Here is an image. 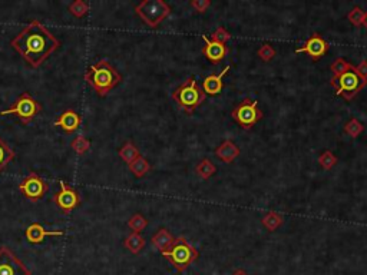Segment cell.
<instances>
[{"mask_svg":"<svg viewBox=\"0 0 367 275\" xmlns=\"http://www.w3.org/2000/svg\"><path fill=\"white\" fill-rule=\"evenodd\" d=\"M352 66H353L352 63H349L346 59L338 58V59H336L333 63H331L330 69L334 76H338V75H343V73H346L347 71H350V69H352Z\"/></svg>","mask_w":367,"mask_h":275,"instance_id":"83f0119b","label":"cell"},{"mask_svg":"<svg viewBox=\"0 0 367 275\" xmlns=\"http://www.w3.org/2000/svg\"><path fill=\"white\" fill-rule=\"evenodd\" d=\"M69 12L72 13L73 16H76V17H82V16H85L89 12V6H88V3H85L83 0H75L72 2L69 6Z\"/></svg>","mask_w":367,"mask_h":275,"instance_id":"f1b7e54d","label":"cell"},{"mask_svg":"<svg viewBox=\"0 0 367 275\" xmlns=\"http://www.w3.org/2000/svg\"><path fill=\"white\" fill-rule=\"evenodd\" d=\"M318 164H320V167L326 169V171H330L333 169V167L337 164V158H336V155L331 152V151H324L320 156H318Z\"/></svg>","mask_w":367,"mask_h":275,"instance_id":"4316f807","label":"cell"},{"mask_svg":"<svg viewBox=\"0 0 367 275\" xmlns=\"http://www.w3.org/2000/svg\"><path fill=\"white\" fill-rule=\"evenodd\" d=\"M202 40H204V48H202V53L204 56L208 59L212 63H220L228 53V48L225 44L217 43L214 40H211L205 35H202Z\"/></svg>","mask_w":367,"mask_h":275,"instance_id":"4fadbf2b","label":"cell"},{"mask_svg":"<svg viewBox=\"0 0 367 275\" xmlns=\"http://www.w3.org/2000/svg\"><path fill=\"white\" fill-rule=\"evenodd\" d=\"M146 225H148V221H146V218L144 215H141V214H135V215H132L129 218V221H128V226H129L132 232H139L144 231L145 228H146Z\"/></svg>","mask_w":367,"mask_h":275,"instance_id":"484cf974","label":"cell"},{"mask_svg":"<svg viewBox=\"0 0 367 275\" xmlns=\"http://www.w3.org/2000/svg\"><path fill=\"white\" fill-rule=\"evenodd\" d=\"M172 99L185 112L191 113L204 102L205 94H204L201 87L198 86L194 76H189L181 86H178L174 90Z\"/></svg>","mask_w":367,"mask_h":275,"instance_id":"3957f363","label":"cell"},{"mask_svg":"<svg viewBox=\"0 0 367 275\" xmlns=\"http://www.w3.org/2000/svg\"><path fill=\"white\" fill-rule=\"evenodd\" d=\"M231 39V35L230 32L227 29H224L223 26H220L218 29L212 33V39L211 40H214L217 43H221V44H225L228 40Z\"/></svg>","mask_w":367,"mask_h":275,"instance_id":"d6a6232c","label":"cell"},{"mask_svg":"<svg viewBox=\"0 0 367 275\" xmlns=\"http://www.w3.org/2000/svg\"><path fill=\"white\" fill-rule=\"evenodd\" d=\"M59 185H60V191L55 195L53 202L56 203V207L62 212L69 214L75 208H78V205L80 203L79 194L73 188H71L65 181H59Z\"/></svg>","mask_w":367,"mask_h":275,"instance_id":"8fae6325","label":"cell"},{"mask_svg":"<svg viewBox=\"0 0 367 275\" xmlns=\"http://www.w3.org/2000/svg\"><path fill=\"white\" fill-rule=\"evenodd\" d=\"M119 156L122 158L123 162H126V164L129 165L131 162H134L137 158L141 156V153H139V149H138L137 146L134 145L132 142H126V144L119 149Z\"/></svg>","mask_w":367,"mask_h":275,"instance_id":"44dd1931","label":"cell"},{"mask_svg":"<svg viewBox=\"0 0 367 275\" xmlns=\"http://www.w3.org/2000/svg\"><path fill=\"white\" fill-rule=\"evenodd\" d=\"M19 191L22 192V195L25 198L36 202V201L42 199L46 195V192L49 191V185H48V182L45 181L40 175L30 172L23 179L22 184L19 185Z\"/></svg>","mask_w":367,"mask_h":275,"instance_id":"9c48e42d","label":"cell"},{"mask_svg":"<svg viewBox=\"0 0 367 275\" xmlns=\"http://www.w3.org/2000/svg\"><path fill=\"white\" fill-rule=\"evenodd\" d=\"M230 72V65L225 66L224 67V71L220 75H209L207 76L204 82H202V90H204V94L205 95H209V96H215V95H220L223 92V87H224V76L227 75V73Z\"/></svg>","mask_w":367,"mask_h":275,"instance_id":"2e32d148","label":"cell"},{"mask_svg":"<svg viewBox=\"0 0 367 275\" xmlns=\"http://www.w3.org/2000/svg\"><path fill=\"white\" fill-rule=\"evenodd\" d=\"M232 275H248V272H245L244 269H235Z\"/></svg>","mask_w":367,"mask_h":275,"instance_id":"d590c367","label":"cell"},{"mask_svg":"<svg viewBox=\"0 0 367 275\" xmlns=\"http://www.w3.org/2000/svg\"><path fill=\"white\" fill-rule=\"evenodd\" d=\"M13 159H15V151L0 138V172Z\"/></svg>","mask_w":367,"mask_h":275,"instance_id":"7402d4cb","label":"cell"},{"mask_svg":"<svg viewBox=\"0 0 367 275\" xmlns=\"http://www.w3.org/2000/svg\"><path fill=\"white\" fill-rule=\"evenodd\" d=\"M363 130H364V125L360 122L359 119H356V118L350 119L344 126V132L350 138H357Z\"/></svg>","mask_w":367,"mask_h":275,"instance_id":"d4e9b609","label":"cell"},{"mask_svg":"<svg viewBox=\"0 0 367 275\" xmlns=\"http://www.w3.org/2000/svg\"><path fill=\"white\" fill-rule=\"evenodd\" d=\"M354 72L359 75V78L361 80H364L367 83V59L366 60H363L360 65L354 66Z\"/></svg>","mask_w":367,"mask_h":275,"instance_id":"e575fe53","label":"cell"},{"mask_svg":"<svg viewBox=\"0 0 367 275\" xmlns=\"http://www.w3.org/2000/svg\"><path fill=\"white\" fill-rule=\"evenodd\" d=\"M80 123H82V116H80L76 110L68 109V110L62 112V113L59 115L55 125L59 126V128H62L66 133H72V132H75V130L79 128Z\"/></svg>","mask_w":367,"mask_h":275,"instance_id":"9a60e30c","label":"cell"},{"mask_svg":"<svg viewBox=\"0 0 367 275\" xmlns=\"http://www.w3.org/2000/svg\"><path fill=\"white\" fill-rule=\"evenodd\" d=\"M217 172V167L209 159H202L197 167V174L202 179H208Z\"/></svg>","mask_w":367,"mask_h":275,"instance_id":"cb8c5ba5","label":"cell"},{"mask_svg":"<svg viewBox=\"0 0 367 275\" xmlns=\"http://www.w3.org/2000/svg\"><path fill=\"white\" fill-rule=\"evenodd\" d=\"M261 222H263V225L266 226L268 231H275L283 224V217L278 212L271 211V212H268V214H266L264 217L261 218Z\"/></svg>","mask_w":367,"mask_h":275,"instance_id":"603a6c76","label":"cell"},{"mask_svg":"<svg viewBox=\"0 0 367 275\" xmlns=\"http://www.w3.org/2000/svg\"><path fill=\"white\" fill-rule=\"evenodd\" d=\"M189 5H191V8L195 9L198 13H205L207 9L209 8V5H211V2H209V0H192Z\"/></svg>","mask_w":367,"mask_h":275,"instance_id":"836d02e7","label":"cell"},{"mask_svg":"<svg viewBox=\"0 0 367 275\" xmlns=\"http://www.w3.org/2000/svg\"><path fill=\"white\" fill-rule=\"evenodd\" d=\"M174 241H175V238L171 235V232L165 230V228H161V230L152 237V245L155 246V248H158L161 254H164L172 246Z\"/></svg>","mask_w":367,"mask_h":275,"instance_id":"ac0fdd59","label":"cell"},{"mask_svg":"<svg viewBox=\"0 0 367 275\" xmlns=\"http://www.w3.org/2000/svg\"><path fill=\"white\" fill-rule=\"evenodd\" d=\"M60 235H63V232L48 231L44 225L37 224V222L30 224L29 226L26 228V231H25V237H26V239H28L29 242H32V244H40V242H44L46 237H60Z\"/></svg>","mask_w":367,"mask_h":275,"instance_id":"5bb4252c","label":"cell"},{"mask_svg":"<svg viewBox=\"0 0 367 275\" xmlns=\"http://www.w3.org/2000/svg\"><path fill=\"white\" fill-rule=\"evenodd\" d=\"M162 255L171 261V264L180 272H184L198 258V251L188 242L185 237H178L174 241L172 246Z\"/></svg>","mask_w":367,"mask_h":275,"instance_id":"277c9868","label":"cell"},{"mask_svg":"<svg viewBox=\"0 0 367 275\" xmlns=\"http://www.w3.org/2000/svg\"><path fill=\"white\" fill-rule=\"evenodd\" d=\"M123 245H125L126 249H129L132 254H139L142 251V248L145 246V239L141 234L132 232L131 235L126 237L125 242H123Z\"/></svg>","mask_w":367,"mask_h":275,"instance_id":"d6986e66","label":"cell"},{"mask_svg":"<svg viewBox=\"0 0 367 275\" xmlns=\"http://www.w3.org/2000/svg\"><path fill=\"white\" fill-rule=\"evenodd\" d=\"M85 80L89 86L95 89L96 94L103 98L114 87L121 83L122 76L108 59H101L95 65H91L88 67V71L85 72Z\"/></svg>","mask_w":367,"mask_h":275,"instance_id":"7a4b0ae2","label":"cell"},{"mask_svg":"<svg viewBox=\"0 0 367 275\" xmlns=\"http://www.w3.org/2000/svg\"><path fill=\"white\" fill-rule=\"evenodd\" d=\"M361 25L364 26L367 29V12H364V17H363V22H361Z\"/></svg>","mask_w":367,"mask_h":275,"instance_id":"8d00e7d4","label":"cell"},{"mask_svg":"<svg viewBox=\"0 0 367 275\" xmlns=\"http://www.w3.org/2000/svg\"><path fill=\"white\" fill-rule=\"evenodd\" d=\"M232 118L244 129H250L263 118V112L258 109V101L245 99L232 110Z\"/></svg>","mask_w":367,"mask_h":275,"instance_id":"ba28073f","label":"cell"},{"mask_svg":"<svg viewBox=\"0 0 367 275\" xmlns=\"http://www.w3.org/2000/svg\"><path fill=\"white\" fill-rule=\"evenodd\" d=\"M257 55H258V58L261 60H264V62H270V60H273L275 58V55H277V52L274 49L271 44H261V48L258 49L257 52Z\"/></svg>","mask_w":367,"mask_h":275,"instance_id":"f546056e","label":"cell"},{"mask_svg":"<svg viewBox=\"0 0 367 275\" xmlns=\"http://www.w3.org/2000/svg\"><path fill=\"white\" fill-rule=\"evenodd\" d=\"M137 15L142 19L145 25L155 29L162 23V20L169 16L171 8L162 0H144L135 6Z\"/></svg>","mask_w":367,"mask_h":275,"instance_id":"5b68a950","label":"cell"},{"mask_svg":"<svg viewBox=\"0 0 367 275\" xmlns=\"http://www.w3.org/2000/svg\"><path fill=\"white\" fill-rule=\"evenodd\" d=\"M330 85L334 87L337 96H343L347 101H352L367 83L364 80L360 79L359 75L354 72V66H352V69L343 75H338V76L333 75Z\"/></svg>","mask_w":367,"mask_h":275,"instance_id":"8992f818","label":"cell"},{"mask_svg":"<svg viewBox=\"0 0 367 275\" xmlns=\"http://www.w3.org/2000/svg\"><path fill=\"white\" fill-rule=\"evenodd\" d=\"M307 53L310 58L313 59L314 62L318 60V59H321L329 52V43L324 40L321 35H318V33H313L310 39L304 43V46L301 48H298L295 53Z\"/></svg>","mask_w":367,"mask_h":275,"instance_id":"7c38bea8","label":"cell"},{"mask_svg":"<svg viewBox=\"0 0 367 275\" xmlns=\"http://www.w3.org/2000/svg\"><path fill=\"white\" fill-rule=\"evenodd\" d=\"M215 155L225 164H231L240 156V148L231 141H224L215 149Z\"/></svg>","mask_w":367,"mask_h":275,"instance_id":"e0dca14e","label":"cell"},{"mask_svg":"<svg viewBox=\"0 0 367 275\" xmlns=\"http://www.w3.org/2000/svg\"><path fill=\"white\" fill-rule=\"evenodd\" d=\"M40 110H42L40 103H39L35 98H32V95H30L29 92H23V94L16 99L15 103L9 109L2 110L0 115H16L20 119V122L28 125Z\"/></svg>","mask_w":367,"mask_h":275,"instance_id":"52a82bcc","label":"cell"},{"mask_svg":"<svg viewBox=\"0 0 367 275\" xmlns=\"http://www.w3.org/2000/svg\"><path fill=\"white\" fill-rule=\"evenodd\" d=\"M128 167H129L131 172L135 175L137 178H142V176H145V175L149 172V169H151L149 162L145 159L144 156H139V158H137V159L134 161V162H131Z\"/></svg>","mask_w":367,"mask_h":275,"instance_id":"ffe728a7","label":"cell"},{"mask_svg":"<svg viewBox=\"0 0 367 275\" xmlns=\"http://www.w3.org/2000/svg\"><path fill=\"white\" fill-rule=\"evenodd\" d=\"M349 20L350 23H353L354 26H361V22H363V17H364V10L359 6H356V8H353L350 10V13H349Z\"/></svg>","mask_w":367,"mask_h":275,"instance_id":"1f68e13d","label":"cell"},{"mask_svg":"<svg viewBox=\"0 0 367 275\" xmlns=\"http://www.w3.org/2000/svg\"><path fill=\"white\" fill-rule=\"evenodd\" d=\"M89 146H91V142L85 136H78L73 139L72 148L76 153H80V155L85 153L89 149Z\"/></svg>","mask_w":367,"mask_h":275,"instance_id":"4dcf8cb0","label":"cell"},{"mask_svg":"<svg viewBox=\"0 0 367 275\" xmlns=\"http://www.w3.org/2000/svg\"><path fill=\"white\" fill-rule=\"evenodd\" d=\"M10 46L30 66L39 67L60 46V40L39 20H32L10 40Z\"/></svg>","mask_w":367,"mask_h":275,"instance_id":"6da1fadb","label":"cell"},{"mask_svg":"<svg viewBox=\"0 0 367 275\" xmlns=\"http://www.w3.org/2000/svg\"><path fill=\"white\" fill-rule=\"evenodd\" d=\"M0 275H30L22 261L17 260L8 246L0 248Z\"/></svg>","mask_w":367,"mask_h":275,"instance_id":"30bf717a","label":"cell"}]
</instances>
